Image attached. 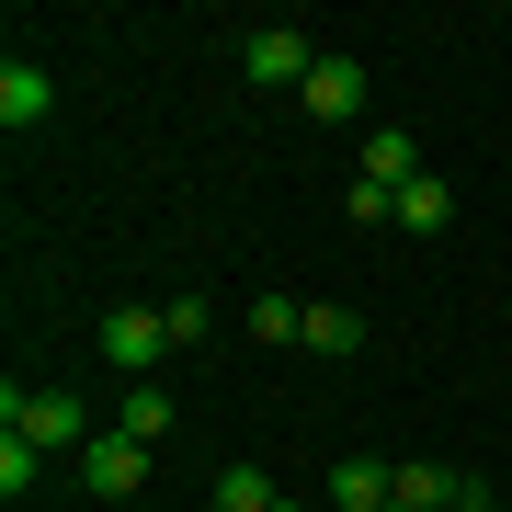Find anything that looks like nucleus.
I'll return each mask as SVG.
<instances>
[{
    "label": "nucleus",
    "mask_w": 512,
    "mask_h": 512,
    "mask_svg": "<svg viewBox=\"0 0 512 512\" xmlns=\"http://www.w3.org/2000/svg\"><path fill=\"white\" fill-rule=\"evenodd\" d=\"M0 433L46 444V456H92V410L57 399V387H0Z\"/></svg>",
    "instance_id": "obj_1"
},
{
    "label": "nucleus",
    "mask_w": 512,
    "mask_h": 512,
    "mask_svg": "<svg viewBox=\"0 0 512 512\" xmlns=\"http://www.w3.org/2000/svg\"><path fill=\"white\" fill-rule=\"evenodd\" d=\"M239 69H251L262 92H308V69H319V46L296 35V23H251V35H239Z\"/></svg>",
    "instance_id": "obj_2"
},
{
    "label": "nucleus",
    "mask_w": 512,
    "mask_h": 512,
    "mask_svg": "<svg viewBox=\"0 0 512 512\" xmlns=\"http://www.w3.org/2000/svg\"><path fill=\"white\" fill-rule=\"evenodd\" d=\"M160 353H171V319H160V308H114V319H103V365H114V376L148 387V376H160Z\"/></svg>",
    "instance_id": "obj_3"
},
{
    "label": "nucleus",
    "mask_w": 512,
    "mask_h": 512,
    "mask_svg": "<svg viewBox=\"0 0 512 512\" xmlns=\"http://www.w3.org/2000/svg\"><path fill=\"white\" fill-rule=\"evenodd\" d=\"M296 103H308L319 126H353V114H365V57H319V69H308V92H296Z\"/></svg>",
    "instance_id": "obj_4"
},
{
    "label": "nucleus",
    "mask_w": 512,
    "mask_h": 512,
    "mask_svg": "<svg viewBox=\"0 0 512 512\" xmlns=\"http://www.w3.org/2000/svg\"><path fill=\"white\" fill-rule=\"evenodd\" d=\"M148 478V444H126V433H92V456H80V490H103V501H126Z\"/></svg>",
    "instance_id": "obj_5"
},
{
    "label": "nucleus",
    "mask_w": 512,
    "mask_h": 512,
    "mask_svg": "<svg viewBox=\"0 0 512 512\" xmlns=\"http://www.w3.org/2000/svg\"><path fill=\"white\" fill-rule=\"evenodd\" d=\"M319 490H330V512H387V501H399V467H376V456H342V467L319 478Z\"/></svg>",
    "instance_id": "obj_6"
},
{
    "label": "nucleus",
    "mask_w": 512,
    "mask_h": 512,
    "mask_svg": "<svg viewBox=\"0 0 512 512\" xmlns=\"http://www.w3.org/2000/svg\"><path fill=\"white\" fill-rule=\"evenodd\" d=\"M46 114H57V80L35 57H0V126H46Z\"/></svg>",
    "instance_id": "obj_7"
},
{
    "label": "nucleus",
    "mask_w": 512,
    "mask_h": 512,
    "mask_svg": "<svg viewBox=\"0 0 512 512\" xmlns=\"http://www.w3.org/2000/svg\"><path fill=\"white\" fill-rule=\"evenodd\" d=\"M365 183H376V194H410V183H421L410 126H365Z\"/></svg>",
    "instance_id": "obj_8"
},
{
    "label": "nucleus",
    "mask_w": 512,
    "mask_h": 512,
    "mask_svg": "<svg viewBox=\"0 0 512 512\" xmlns=\"http://www.w3.org/2000/svg\"><path fill=\"white\" fill-rule=\"evenodd\" d=\"M387 228H410V239H433V228H456V194H444V171H421V183L387 205Z\"/></svg>",
    "instance_id": "obj_9"
},
{
    "label": "nucleus",
    "mask_w": 512,
    "mask_h": 512,
    "mask_svg": "<svg viewBox=\"0 0 512 512\" xmlns=\"http://www.w3.org/2000/svg\"><path fill=\"white\" fill-rule=\"evenodd\" d=\"M456 501H467V478H456V467H433V456H410V467H399V512H456Z\"/></svg>",
    "instance_id": "obj_10"
},
{
    "label": "nucleus",
    "mask_w": 512,
    "mask_h": 512,
    "mask_svg": "<svg viewBox=\"0 0 512 512\" xmlns=\"http://www.w3.org/2000/svg\"><path fill=\"white\" fill-rule=\"evenodd\" d=\"M114 433H126V444H160V433H171V387H160V376L126 387V399H114Z\"/></svg>",
    "instance_id": "obj_11"
},
{
    "label": "nucleus",
    "mask_w": 512,
    "mask_h": 512,
    "mask_svg": "<svg viewBox=\"0 0 512 512\" xmlns=\"http://www.w3.org/2000/svg\"><path fill=\"white\" fill-rule=\"evenodd\" d=\"M205 501H217V512H285V490H274L262 467H217V490H205Z\"/></svg>",
    "instance_id": "obj_12"
},
{
    "label": "nucleus",
    "mask_w": 512,
    "mask_h": 512,
    "mask_svg": "<svg viewBox=\"0 0 512 512\" xmlns=\"http://www.w3.org/2000/svg\"><path fill=\"white\" fill-rule=\"evenodd\" d=\"M308 353H330V365L365 353V319H353V308H308Z\"/></svg>",
    "instance_id": "obj_13"
},
{
    "label": "nucleus",
    "mask_w": 512,
    "mask_h": 512,
    "mask_svg": "<svg viewBox=\"0 0 512 512\" xmlns=\"http://www.w3.org/2000/svg\"><path fill=\"white\" fill-rule=\"evenodd\" d=\"M251 342H308V308L296 296H251Z\"/></svg>",
    "instance_id": "obj_14"
},
{
    "label": "nucleus",
    "mask_w": 512,
    "mask_h": 512,
    "mask_svg": "<svg viewBox=\"0 0 512 512\" xmlns=\"http://www.w3.org/2000/svg\"><path fill=\"white\" fill-rule=\"evenodd\" d=\"M35 478H46V444H23V433H0V490L23 501V490H35Z\"/></svg>",
    "instance_id": "obj_15"
},
{
    "label": "nucleus",
    "mask_w": 512,
    "mask_h": 512,
    "mask_svg": "<svg viewBox=\"0 0 512 512\" xmlns=\"http://www.w3.org/2000/svg\"><path fill=\"white\" fill-rule=\"evenodd\" d=\"M501 319H512V296H501Z\"/></svg>",
    "instance_id": "obj_16"
},
{
    "label": "nucleus",
    "mask_w": 512,
    "mask_h": 512,
    "mask_svg": "<svg viewBox=\"0 0 512 512\" xmlns=\"http://www.w3.org/2000/svg\"><path fill=\"white\" fill-rule=\"evenodd\" d=\"M285 512H308V501H285Z\"/></svg>",
    "instance_id": "obj_17"
},
{
    "label": "nucleus",
    "mask_w": 512,
    "mask_h": 512,
    "mask_svg": "<svg viewBox=\"0 0 512 512\" xmlns=\"http://www.w3.org/2000/svg\"><path fill=\"white\" fill-rule=\"evenodd\" d=\"M387 512H399V501H387Z\"/></svg>",
    "instance_id": "obj_18"
}]
</instances>
